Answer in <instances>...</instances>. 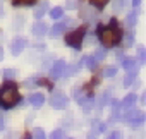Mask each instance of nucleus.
<instances>
[{
  "label": "nucleus",
  "instance_id": "obj_26",
  "mask_svg": "<svg viewBox=\"0 0 146 139\" xmlns=\"http://www.w3.org/2000/svg\"><path fill=\"white\" fill-rule=\"evenodd\" d=\"M78 4H79V0H67V2H65V7H67L69 11H74V9H78Z\"/></svg>",
  "mask_w": 146,
  "mask_h": 139
},
{
  "label": "nucleus",
  "instance_id": "obj_11",
  "mask_svg": "<svg viewBox=\"0 0 146 139\" xmlns=\"http://www.w3.org/2000/svg\"><path fill=\"white\" fill-rule=\"evenodd\" d=\"M29 103H31L35 108H40V107L45 103V96H43L41 93H33V95L29 96Z\"/></svg>",
  "mask_w": 146,
  "mask_h": 139
},
{
  "label": "nucleus",
  "instance_id": "obj_21",
  "mask_svg": "<svg viewBox=\"0 0 146 139\" xmlns=\"http://www.w3.org/2000/svg\"><path fill=\"white\" fill-rule=\"evenodd\" d=\"M124 7H125V0H115L113 2V11L115 12H122Z\"/></svg>",
  "mask_w": 146,
  "mask_h": 139
},
{
  "label": "nucleus",
  "instance_id": "obj_6",
  "mask_svg": "<svg viewBox=\"0 0 146 139\" xmlns=\"http://www.w3.org/2000/svg\"><path fill=\"white\" fill-rule=\"evenodd\" d=\"M70 23H72L70 19H65L64 23H57V24H53V26H52V29H50V36H52V38H57V36H60V34L64 33V29H65V28H67Z\"/></svg>",
  "mask_w": 146,
  "mask_h": 139
},
{
  "label": "nucleus",
  "instance_id": "obj_24",
  "mask_svg": "<svg viewBox=\"0 0 146 139\" xmlns=\"http://www.w3.org/2000/svg\"><path fill=\"white\" fill-rule=\"evenodd\" d=\"M137 55H139V64L143 65L146 62V52H144V46H139L137 48Z\"/></svg>",
  "mask_w": 146,
  "mask_h": 139
},
{
  "label": "nucleus",
  "instance_id": "obj_33",
  "mask_svg": "<svg viewBox=\"0 0 146 139\" xmlns=\"http://www.w3.org/2000/svg\"><path fill=\"white\" fill-rule=\"evenodd\" d=\"M131 5L132 7H139L141 5V0H131Z\"/></svg>",
  "mask_w": 146,
  "mask_h": 139
},
{
  "label": "nucleus",
  "instance_id": "obj_7",
  "mask_svg": "<svg viewBox=\"0 0 146 139\" xmlns=\"http://www.w3.org/2000/svg\"><path fill=\"white\" fill-rule=\"evenodd\" d=\"M122 65H124V69L129 72V74H136L137 72V60L136 58H132V57H129V58H124L122 60Z\"/></svg>",
  "mask_w": 146,
  "mask_h": 139
},
{
  "label": "nucleus",
  "instance_id": "obj_13",
  "mask_svg": "<svg viewBox=\"0 0 146 139\" xmlns=\"http://www.w3.org/2000/svg\"><path fill=\"white\" fill-rule=\"evenodd\" d=\"M136 23H137V11H132V12L127 14V17H125V28H127V29H132V28L136 26Z\"/></svg>",
  "mask_w": 146,
  "mask_h": 139
},
{
  "label": "nucleus",
  "instance_id": "obj_22",
  "mask_svg": "<svg viewBox=\"0 0 146 139\" xmlns=\"http://www.w3.org/2000/svg\"><path fill=\"white\" fill-rule=\"evenodd\" d=\"M84 62L88 64L86 67L90 69V71H96V67H98V65H96V60H95L93 57H88V58H84Z\"/></svg>",
  "mask_w": 146,
  "mask_h": 139
},
{
  "label": "nucleus",
  "instance_id": "obj_9",
  "mask_svg": "<svg viewBox=\"0 0 146 139\" xmlns=\"http://www.w3.org/2000/svg\"><path fill=\"white\" fill-rule=\"evenodd\" d=\"M136 100H137L136 93H129V95H127V96L122 100L120 107H122V108H125V110H131V108H134V105H136Z\"/></svg>",
  "mask_w": 146,
  "mask_h": 139
},
{
  "label": "nucleus",
  "instance_id": "obj_10",
  "mask_svg": "<svg viewBox=\"0 0 146 139\" xmlns=\"http://www.w3.org/2000/svg\"><path fill=\"white\" fill-rule=\"evenodd\" d=\"M46 33H48V28H46L45 23H36V24L33 26V34H35L36 38H41V36H45Z\"/></svg>",
  "mask_w": 146,
  "mask_h": 139
},
{
  "label": "nucleus",
  "instance_id": "obj_31",
  "mask_svg": "<svg viewBox=\"0 0 146 139\" xmlns=\"http://www.w3.org/2000/svg\"><path fill=\"white\" fill-rule=\"evenodd\" d=\"M134 43V34L132 33H129V34H125V40H124V45L125 46H131Z\"/></svg>",
  "mask_w": 146,
  "mask_h": 139
},
{
  "label": "nucleus",
  "instance_id": "obj_25",
  "mask_svg": "<svg viewBox=\"0 0 146 139\" xmlns=\"http://www.w3.org/2000/svg\"><path fill=\"white\" fill-rule=\"evenodd\" d=\"M50 139H64V130H62V129H55V130L50 134Z\"/></svg>",
  "mask_w": 146,
  "mask_h": 139
},
{
  "label": "nucleus",
  "instance_id": "obj_3",
  "mask_svg": "<svg viewBox=\"0 0 146 139\" xmlns=\"http://www.w3.org/2000/svg\"><path fill=\"white\" fill-rule=\"evenodd\" d=\"M84 33H86V29H84V28H79V29H76V31L69 33V34H67V38H65V43H67L69 46H72V48L79 50V48H81V45H83Z\"/></svg>",
  "mask_w": 146,
  "mask_h": 139
},
{
  "label": "nucleus",
  "instance_id": "obj_30",
  "mask_svg": "<svg viewBox=\"0 0 146 139\" xmlns=\"http://www.w3.org/2000/svg\"><path fill=\"white\" fill-rule=\"evenodd\" d=\"M14 5H31L35 4V0H12Z\"/></svg>",
  "mask_w": 146,
  "mask_h": 139
},
{
  "label": "nucleus",
  "instance_id": "obj_4",
  "mask_svg": "<svg viewBox=\"0 0 146 139\" xmlns=\"http://www.w3.org/2000/svg\"><path fill=\"white\" fill-rule=\"evenodd\" d=\"M50 107L55 108V110H64V108L67 107V98H65V95L60 93V91H55V93L50 96Z\"/></svg>",
  "mask_w": 146,
  "mask_h": 139
},
{
  "label": "nucleus",
  "instance_id": "obj_28",
  "mask_svg": "<svg viewBox=\"0 0 146 139\" xmlns=\"http://www.w3.org/2000/svg\"><path fill=\"white\" fill-rule=\"evenodd\" d=\"M90 2L95 5V7H98V9H102V7H105L108 2H110V0H90Z\"/></svg>",
  "mask_w": 146,
  "mask_h": 139
},
{
  "label": "nucleus",
  "instance_id": "obj_12",
  "mask_svg": "<svg viewBox=\"0 0 146 139\" xmlns=\"http://www.w3.org/2000/svg\"><path fill=\"white\" fill-rule=\"evenodd\" d=\"M48 7H50V5H48V2H46V0H43V2H41V4L35 9V17H36V19H41V17L46 14Z\"/></svg>",
  "mask_w": 146,
  "mask_h": 139
},
{
  "label": "nucleus",
  "instance_id": "obj_19",
  "mask_svg": "<svg viewBox=\"0 0 146 139\" xmlns=\"http://www.w3.org/2000/svg\"><path fill=\"white\" fill-rule=\"evenodd\" d=\"M105 55H107V52H105V48H96V52H95V55H93V58L98 62V60H103L105 58Z\"/></svg>",
  "mask_w": 146,
  "mask_h": 139
},
{
  "label": "nucleus",
  "instance_id": "obj_23",
  "mask_svg": "<svg viewBox=\"0 0 146 139\" xmlns=\"http://www.w3.org/2000/svg\"><path fill=\"white\" fill-rule=\"evenodd\" d=\"M115 74H117V67H107V69H105V72H103L105 77H113Z\"/></svg>",
  "mask_w": 146,
  "mask_h": 139
},
{
  "label": "nucleus",
  "instance_id": "obj_29",
  "mask_svg": "<svg viewBox=\"0 0 146 139\" xmlns=\"http://www.w3.org/2000/svg\"><path fill=\"white\" fill-rule=\"evenodd\" d=\"M134 79H136V74H127V76H125V81H124V86L129 88V86L134 83Z\"/></svg>",
  "mask_w": 146,
  "mask_h": 139
},
{
  "label": "nucleus",
  "instance_id": "obj_5",
  "mask_svg": "<svg viewBox=\"0 0 146 139\" xmlns=\"http://www.w3.org/2000/svg\"><path fill=\"white\" fill-rule=\"evenodd\" d=\"M65 69H67V64H65V60H55V64L52 65V69H50V77L52 79H58V77H62L64 76V72H65Z\"/></svg>",
  "mask_w": 146,
  "mask_h": 139
},
{
  "label": "nucleus",
  "instance_id": "obj_2",
  "mask_svg": "<svg viewBox=\"0 0 146 139\" xmlns=\"http://www.w3.org/2000/svg\"><path fill=\"white\" fill-rule=\"evenodd\" d=\"M100 40L103 41L105 46H115V45L122 40V33H120V29L117 28V21H115V19L110 21V26L100 29Z\"/></svg>",
  "mask_w": 146,
  "mask_h": 139
},
{
  "label": "nucleus",
  "instance_id": "obj_35",
  "mask_svg": "<svg viewBox=\"0 0 146 139\" xmlns=\"http://www.w3.org/2000/svg\"><path fill=\"white\" fill-rule=\"evenodd\" d=\"M88 139H96V132H90L88 134Z\"/></svg>",
  "mask_w": 146,
  "mask_h": 139
},
{
  "label": "nucleus",
  "instance_id": "obj_8",
  "mask_svg": "<svg viewBox=\"0 0 146 139\" xmlns=\"http://www.w3.org/2000/svg\"><path fill=\"white\" fill-rule=\"evenodd\" d=\"M26 40L24 38H16L11 45V50H12V55H21V52L26 48Z\"/></svg>",
  "mask_w": 146,
  "mask_h": 139
},
{
  "label": "nucleus",
  "instance_id": "obj_32",
  "mask_svg": "<svg viewBox=\"0 0 146 139\" xmlns=\"http://www.w3.org/2000/svg\"><path fill=\"white\" fill-rule=\"evenodd\" d=\"M107 139H120V132H112Z\"/></svg>",
  "mask_w": 146,
  "mask_h": 139
},
{
  "label": "nucleus",
  "instance_id": "obj_14",
  "mask_svg": "<svg viewBox=\"0 0 146 139\" xmlns=\"http://www.w3.org/2000/svg\"><path fill=\"white\" fill-rule=\"evenodd\" d=\"M119 113H120V103L119 101H113L112 103V117H110V122H117Z\"/></svg>",
  "mask_w": 146,
  "mask_h": 139
},
{
  "label": "nucleus",
  "instance_id": "obj_15",
  "mask_svg": "<svg viewBox=\"0 0 146 139\" xmlns=\"http://www.w3.org/2000/svg\"><path fill=\"white\" fill-rule=\"evenodd\" d=\"M143 122H144V113L141 112V113H139V115H137L136 118H132V120H131V122H127V124H129V125H131L132 129H136V127L143 125Z\"/></svg>",
  "mask_w": 146,
  "mask_h": 139
},
{
  "label": "nucleus",
  "instance_id": "obj_34",
  "mask_svg": "<svg viewBox=\"0 0 146 139\" xmlns=\"http://www.w3.org/2000/svg\"><path fill=\"white\" fill-rule=\"evenodd\" d=\"M117 60H124V52H119L117 53Z\"/></svg>",
  "mask_w": 146,
  "mask_h": 139
},
{
  "label": "nucleus",
  "instance_id": "obj_16",
  "mask_svg": "<svg viewBox=\"0 0 146 139\" xmlns=\"http://www.w3.org/2000/svg\"><path fill=\"white\" fill-rule=\"evenodd\" d=\"M2 76H4V79H16L17 77V71L16 69H4L2 71Z\"/></svg>",
  "mask_w": 146,
  "mask_h": 139
},
{
  "label": "nucleus",
  "instance_id": "obj_38",
  "mask_svg": "<svg viewBox=\"0 0 146 139\" xmlns=\"http://www.w3.org/2000/svg\"><path fill=\"white\" fill-rule=\"evenodd\" d=\"M2 14H4V12H2V5H0V17H2Z\"/></svg>",
  "mask_w": 146,
  "mask_h": 139
},
{
  "label": "nucleus",
  "instance_id": "obj_37",
  "mask_svg": "<svg viewBox=\"0 0 146 139\" xmlns=\"http://www.w3.org/2000/svg\"><path fill=\"white\" fill-rule=\"evenodd\" d=\"M4 58V50H2V46H0V60Z\"/></svg>",
  "mask_w": 146,
  "mask_h": 139
},
{
  "label": "nucleus",
  "instance_id": "obj_1",
  "mask_svg": "<svg viewBox=\"0 0 146 139\" xmlns=\"http://www.w3.org/2000/svg\"><path fill=\"white\" fill-rule=\"evenodd\" d=\"M21 101V95L14 83H5L0 88V107L2 108H12Z\"/></svg>",
  "mask_w": 146,
  "mask_h": 139
},
{
  "label": "nucleus",
  "instance_id": "obj_27",
  "mask_svg": "<svg viewBox=\"0 0 146 139\" xmlns=\"http://www.w3.org/2000/svg\"><path fill=\"white\" fill-rule=\"evenodd\" d=\"M33 139H45V130L43 129H35V132H33Z\"/></svg>",
  "mask_w": 146,
  "mask_h": 139
},
{
  "label": "nucleus",
  "instance_id": "obj_36",
  "mask_svg": "<svg viewBox=\"0 0 146 139\" xmlns=\"http://www.w3.org/2000/svg\"><path fill=\"white\" fill-rule=\"evenodd\" d=\"M0 130H4V118L0 117Z\"/></svg>",
  "mask_w": 146,
  "mask_h": 139
},
{
  "label": "nucleus",
  "instance_id": "obj_20",
  "mask_svg": "<svg viewBox=\"0 0 146 139\" xmlns=\"http://www.w3.org/2000/svg\"><path fill=\"white\" fill-rule=\"evenodd\" d=\"M139 113H141L139 110H136V108H131V110L125 113V120H127V122H131V120H132V118H136Z\"/></svg>",
  "mask_w": 146,
  "mask_h": 139
},
{
  "label": "nucleus",
  "instance_id": "obj_17",
  "mask_svg": "<svg viewBox=\"0 0 146 139\" xmlns=\"http://www.w3.org/2000/svg\"><path fill=\"white\" fill-rule=\"evenodd\" d=\"M81 103H83V110H84V113H88V112L93 108V103H95V101H93V96H88V98L83 100Z\"/></svg>",
  "mask_w": 146,
  "mask_h": 139
},
{
  "label": "nucleus",
  "instance_id": "obj_18",
  "mask_svg": "<svg viewBox=\"0 0 146 139\" xmlns=\"http://www.w3.org/2000/svg\"><path fill=\"white\" fill-rule=\"evenodd\" d=\"M62 16H64V9L62 7H55V9L50 11V17L52 19H60Z\"/></svg>",
  "mask_w": 146,
  "mask_h": 139
}]
</instances>
